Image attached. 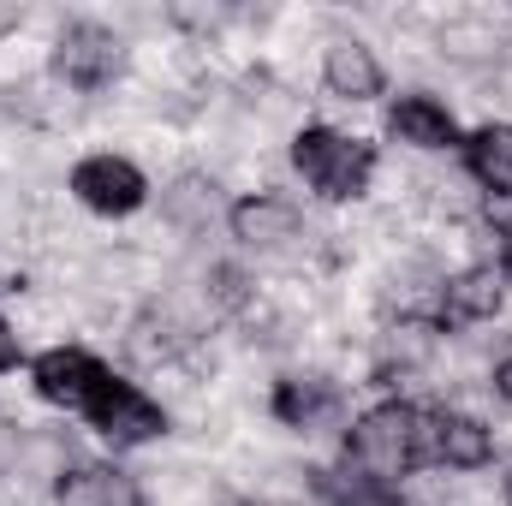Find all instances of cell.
<instances>
[{"mask_svg": "<svg viewBox=\"0 0 512 506\" xmlns=\"http://www.w3.org/2000/svg\"><path fill=\"white\" fill-rule=\"evenodd\" d=\"M346 459H352L358 483L387 495L417 465H435V411L405 405V399H387L376 411H364L352 423V435H346Z\"/></svg>", "mask_w": 512, "mask_h": 506, "instance_id": "6da1fadb", "label": "cell"}, {"mask_svg": "<svg viewBox=\"0 0 512 506\" xmlns=\"http://www.w3.org/2000/svg\"><path fill=\"white\" fill-rule=\"evenodd\" d=\"M292 167L304 173V185L328 203H352L370 191L376 179V143L364 137H346L334 126H304L292 137Z\"/></svg>", "mask_w": 512, "mask_h": 506, "instance_id": "7a4b0ae2", "label": "cell"}, {"mask_svg": "<svg viewBox=\"0 0 512 506\" xmlns=\"http://www.w3.org/2000/svg\"><path fill=\"white\" fill-rule=\"evenodd\" d=\"M84 417H90V429L108 441V447H143V441H155V435H167V411L126 376H108L96 381V393L84 399Z\"/></svg>", "mask_w": 512, "mask_h": 506, "instance_id": "3957f363", "label": "cell"}, {"mask_svg": "<svg viewBox=\"0 0 512 506\" xmlns=\"http://www.w3.org/2000/svg\"><path fill=\"white\" fill-rule=\"evenodd\" d=\"M120 36L114 30H102V24H90V18H78V24H66L60 36H54V78H66L72 90H102V84H114V72H120Z\"/></svg>", "mask_w": 512, "mask_h": 506, "instance_id": "277c9868", "label": "cell"}, {"mask_svg": "<svg viewBox=\"0 0 512 506\" xmlns=\"http://www.w3.org/2000/svg\"><path fill=\"white\" fill-rule=\"evenodd\" d=\"M72 197L84 209H96V215H137L149 185H143V173L131 167L126 155H84L72 167Z\"/></svg>", "mask_w": 512, "mask_h": 506, "instance_id": "5b68a950", "label": "cell"}, {"mask_svg": "<svg viewBox=\"0 0 512 506\" xmlns=\"http://www.w3.org/2000/svg\"><path fill=\"white\" fill-rule=\"evenodd\" d=\"M108 376L84 346H54L30 364V387L48 399V405H66V411H84V399L96 393V381Z\"/></svg>", "mask_w": 512, "mask_h": 506, "instance_id": "8992f818", "label": "cell"}, {"mask_svg": "<svg viewBox=\"0 0 512 506\" xmlns=\"http://www.w3.org/2000/svg\"><path fill=\"white\" fill-rule=\"evenodd\" d=\"M227 227H233V239L251 245V251H280L286 239H298L304 215H298L286 197H274V191H251V197H239V203L227 209Z\"/></svg>", "mask_w": 512, "mask_h": 506, "instance_id": "52a82bcc", "label": "cell"}, {"mask_svg": "<svg viewBox=\"0 0 512 506\" xmlns=\"http://www.w3.org/2000/svg\"><path fill=\"white\" fill-rule=\"evenodd\" d=\"M507 304V280L501 268H459L441 286V328H471V322H495Z\"/></svg>", "mask_w": 512, "mask_h": 506, "instance_id": "ba28073f", "label": "cell"}, {"mask_svg": "<svg viewBox=\"0 0 512 506\" xmlns=\"http://www.w3.org/2000/svg\"><path fill=\"white\" fill-rule=\"evenodd\" d=\"M54 477H60V483H54V501L60 506H143L137 477H126L120 465H96V459H84V465L54 471Z\"/></svg>", "mask_w": 512, "mask_h": 506, "instance_id": "9c48e42d", "label": "cell"}, {"mask_svg": "<svg viewBox=\"0 0 512 506\" xmlns=\"http://www.w3.org/2000/svg\"><path fill=\"white\" fill-rule=\"evenodd\" d=\"M322 84H328V96H340V102H376L387 90V72L364 42L340 36V42H328V54H322Z\"/></svg>", "mask_w": 512, "mask_h": 506, "instance_id": "30bf717a", "label": "cell"}, {"mask_svg": "<svg viewBox=\"0 0 512 506\" xmlns=\"http://www.w3.org/2000/svg\"><path fill=\"white\" fill-rule=\"evenodd\" d=\"M495 459V429L465 411H435V465L447 471H483Z\"/></svg>", "mask_w": 512, "mask_h": 506, "instance_id": "8fae6325", "label": "cell"}, {"mask_svg": "<svg viewBox=\"0 0 512 506\" xmlns=\"http://www.w3.org/2000/svg\"><path fill=\"white\" fill-rule=\"evenodd\" d=\"M387 131L399 143H411V149H453L459 143V126H453L447 102H435V96H399L393 114H387Z\"/></svg>", "mask_w": 512, "mask_h": 506, "instance_id": "7c38bea8", "label": "cell"}, {"mask_svg": "<svg viewBox=\"0 0 512 506\" xmlns=\"http://www.w3.org/2000/svg\"><path fill=\"white\" fill-rule=\"evenodd\" d=\"M465 173L489 191V197H512V126H477L465 137Z\"/></svg>", "mask_w": 512, "mask_h": 506, "instance_id": "4fadbf2b", "label": "cell"}, {"mask_svg": "<svg viewBox=\"0 0 512 506\" xmlns=\"http://www.w3.org/2000/svg\"><path fill=\"white\" fill-rule=\"evenodd\" d=\"M334 405H340V387L328 376H286L274 387V417L286 429H316Z\"/></svg>", "mask_w": 512, "mask_h": 506, "instance_id": "5bb4252c", "label": "cell"}, {"mask_svg": "<svg viewBox=\"0 0 512 506\" xmlns=\"http://www.w3.org/2000/svg\"><path fill=\"white\" fill-rule=\"evenodd\" d=\"M161 215H167L179 233H209V227H215V215H221L215 179H203V173H185V179H173V185L161 191Z\"/></svg>", "mask_w": 512, "mask_h": 506, "instance_id": "9a60e30c", "label": "cell"}, {"mask_svg": "<svg viewBox=\"0 0 512 506\" xmlns=\"http://www.w3.org/2000/svg\"><path fill=\"white\" fill-rule=\"evenodd\" d=\"M435 346H441V322H429V316H399L393 328H387V376L399 370H417V364H429L435 358Z\"/></svg>", "mask_w": 512, "mask_h": 506, "instance_id": "2e32d148", "label": "cell"}, {"mask_svg": "<svg viewBox=\"0 0 512 506\" xmlns=\"http://www.w3.org/2000/svg\"><path fill=\"white\" fill-rule=\"evenodd\" d=\"M131 358L137 364H161V358H173L179 346H185V334H179V322L173 316H161V310H143L137 322H131Z\"/></svg>", "mask_w": 512, "mask_h": 506, "instance_id": "e0dca14e", "label": "cell"}, {"mask_svg": "<svg viewBox=\"0 0 512 506\" xmlns=\"http://www.w3.org/2000/svg\"><path fill=\"white\" fill-rule=\"evenodd\" d=\"M209 298H215L221 310H245V298H251V280H245L233 262H221V268H209Z\"/></svg>", "mask_w": 512, "mask_h": 506, "instance_id": "ac0fdd59", "label": "cell"}, {"mask_svg": "<svg viewBox=\"0 0 512 506\" xmlns=\"http://www.w3.org/2000/svg\"><path fill=\"white\" fill-rule=\"evenodd\" d=\"M18 358H24V352H18V334H12V322L0 316V376H6V370H18Z\"/></svg>", "mask_w": 512, "mask_h": 506, "instance_id": "d6986e66", "label": "cell"}, {"mask_svg": "<svg viewBox=\"0 0 512 506\" xmlns=\"http://www.w3.org/2000/svg\"><path fill=\"white\" fill-rule=\"evenodd\" d=\"M495 393L512 405V358H501V364H495Z\"/></svg>", "mask_w": 512, "mask_h": 506, "instance_id": "ffe728a7", "label": "cell"}, {"mask_svg": "<svg viewBox=\"0 0 512 506\" xmlns=\"http://www.w3.org/2000/svg\"><path fill=\"white\" fill-rule=\"evenodd\" d=\"M501 280H512V227H501Z\"/></svg>", "mask_w": 512, "mask_h": 506, "instance_id": "44dd1931", "label": "cell"}, {"mask_svg": "<svg viewBox=\"0 0 512 506\" xmlns=\"http://www.w3.org/2000/svg\"><path fill=\"white\" fill-rule=\"evenodd\" d=\"M239 506H274V501H239Z\"/></svg>", "mask_w": 512, "mask_h": 506, "instance_id": "7402d4cb", "label": "cell"}, {"mask_svg": "<svg viewBox=\"0 0 512 506\" xmlns=\"http://www.w3.org/2000/svg\"><path fill=\"white\" fill-rule=\"evenodd\" d=\"M507 501H512V471H507Z\"/></svg>", "mask_w": 512, "mask_h": 506, "instance_id": "603a6c76", "label": "cell"}]
</instances>
